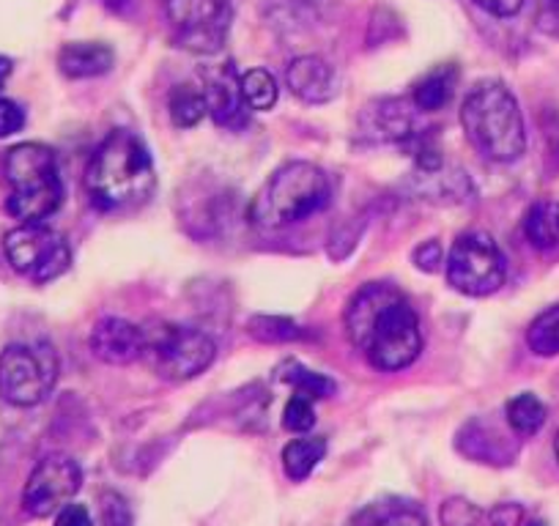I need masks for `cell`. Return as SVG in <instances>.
I'll use <instances>...</instances> for the list:
<instances>
[{
    "label": "cell",
    "mask_w": 559,
    "mask_h": 526,
    "mask_svg": "<svg viewBox=\"0 0 559 526\" xmlns=\"http://www.w3.org/2000/svg\"><path fill=\"white\" fill-rule=\"evenodd\" d=\"M546 404L537 395H532V392H521V395L510 398L508 406H504V420H508L510 431L521 439L535 437L546 426Z\"/></svg>",
    "instance_id": "obj_20"
},
{
    "label": "cell",
    "mask_w": 559,
    "mask_h": 526,
    "mask_svg": "<svg viewBox=\"0 0 559 526\" xmlns=\"http://www.w3.org/2000/svg\"><path fill=\"white\" fill-rule=\"evenodd\" d=\"M9 195L7 212L17 223H45L61 208L63 181L58 157L45 143H20L3 159Z\"/></svg>",
    "instance_id": "obj_5"
},
{
    "label": "cell",
    "mask_w": 559,
    "mask_h": 526,
    "mask_svg": "<svg viewBox=\"0 0 559 526\" xmlns=\"http://www.w3.org/2000/svg\"><path fill=\"white\" fill-rule=\"evenodd\" d=\"M280 379L286 381V384H292L294 390L302 392V395H308V398H313V401H326L337 392L335 381H332L330 375L316 373V370L302 368V364H297V362L283 364V368H280Z\"/></svg>",
    "instance_id": "obj_22"
},
{
    "label": "cell",
    "mask_w": 559,
    "mask_h": 526,
    "mask_svg": "<svg viewBox=\"0 0 559 526\" xmlns=\"http://www.w3.org/2000/svg\"><path fill=\"white\" fill-rule=\"evenodd\" d=\"M3 252L9 266L36 286L58 280L72 266V250L67 239L45 223H20L17 228L9 230L3 236Z\"/></svg>",
    "instance_id": "obj_9"
},
{
    "label": "cell",
    "mask_w": 559,
    "mask_h": 526,
    "mask_svg": "<svg viewBox=\"0 0 559 526\" xmlns=\"http://www.w3.org/2000/svg\"><path fill=\"white\" fill-rule=\"evenodd\" d=\"M526 346L537 357H557L559 354V304L543 310L526 330Z\"/></svg>",
    "instance_id": "obj_24"
},
{
    "label": "cell",
    "mask_w": 559,
    "mask_h": 526,
    "mask_svg": "<svg viewBox=\"0 0 559 526\" xmlns=\"http://www.w3.org/2000/svg\"><path fill=\"white\" fill-rule=\"evenodd\" d=\"M477 7L483 9V12H488L491 17H513V14L521 12V7H524V0H475Z\"/></svg>",
    "instance_id": "obj_34"
},
{
    "label": "cell",
    "mask_w": 559,
    "mask_h": 526,
    "mask_svg": "<svg viewBox=\"0 0 559 526\" xmlns=\"http://www.w3.org/2000/svg\"><path fill=\"white\" fill-rule=\"evenodd\" d=\"M459 450L464 455H469V458L493 466L510 464V458H513V450H508V442H504L502 433H493L491 428H486L477 420H472L459 433Z\"/></svg>",
    "instance_id": "obj_17"
},
{
    "label": "cell",
    "mask_w": 559,
    "mask_h": 526,
    "mask_svg": "<svg viewBox=\"0 0 559 526\" xmlns=\"http://www.w3.org/2000/svg\"><path fill=\"white\" fill-rule=\"evenodd\" d=\"M448 283L464 297H491L508 280V261L486 230H464L444 261Z\"/></svg>",
    "instance_id": "obj_8"
},
{
    "label": "cell",
    "mask_w": 559,
    "mask_h": 526,
    "mask_svg": "<svg viewBox=\"0 0 559 526\" xmlns=\"http://www.w3.org/2000/svg\"><path fill=\"white\" fill-rule=\"evenodd\" d=\"M326 455V439L324 437H302L294 439L283 447V469H286L288 480L305 482L313 469L319 466V461H324Z\"/></svg>",
    "instance_id": "obj_18"
},
{
    "label": "cell",
    "mask_w": 559,
    "mask_h": 526,
    "mask_svg": "<svg viewBox=\"0 0 559 526\" xmlns=\"http://www.w3.org/2000/svg\"><path fill=\"white\" fill-rule=\"evenodd\" d=\"M332 187L324 170L313 163H286L274 170L250 203V219L258 228H286L324 212Z\"/></svg>",
    "instance_id": "obj_4"
},
{
    "label": "cell",
    "mask_w": 559,
    "mask_h": 526,
    "mask_svg": "<svg viewBox=\"0 0 559 526\" xmlns=\"http://www.w3.org/2000/svg\"><path fill=\"white\" fill-rule=\"evenodd\" d=\"M376 526H428V521L419 510H395V513L376 521Z\"/></svg>",
    "instance_id": "obj_35"
},
{
    "label": "cell",
    "mask_w": 559,
    "mask_h": 526,
    "mask_svg": "<svg viewBox=\"0 0 559 526\" xmlns=\"http://www.w3.org/2000/svg\"><path fill=\"white\" fill-rule=\"evenodd\" d=\"M157 170L152 152L129 129H112L91 157L85 192L99 212H132L152 201Z\"/></svg>",
    "instance_id": "obj_2"
},
{
    "label": "cell",
    "mask_w": 559,
    "mask_h": 526,
    "mask_svg": "<svg viewBox=\"0 0 559 526\" xmlns=\"http://www.w3.org/2000/svg\"><path fill=\"white\" fill-rule=\"evenodd\" d=\"M554 453H557V461H559V433H557V439H554Z\"/></svg>",
    "instance_id": "obj_38"
},
{
    "label": "cell",
    "mask_w": 559,
    "mask_h": 526,
    "mask_svg": "<svg viewBox=\"0 0 559 526\" xmlns=\"http://www.w3.org/2000/svg\"><path fill=\"white\" fill-rule=\"evenodd\" d=\"M286 85L297 99L308 105H326L341 91L335 67L321 56H299L288 63Z\"/></svg>",
    "instance_id": "obj_14"
},
{
    "label": "cell",
    "mask_w": 559,
    "mask_h": 526,
    "mask_svg": "<svg viewBox=\"0 0 559 526\" xmlns=\"http://www.w3.org/2000/svg\"><path fill=\"white\" fill-rule=\"evenodd\" d=\"M88 346L99 362L118 364V368L132 364L143 359V326L107 315V319L96 321V326L91 330Z\"/></svg>",
    "instance_id": "obj_13"
},
{
    "label": "cell",
    "mask_w": 559,
    "mask_h": 526,
    "mask_svg": "<svg viewBox=\"0 0 559 526\" xmlns=\"http://www.w3.org/2000/svg\"><path fill=\"white\" fill-rule=\"evenodd\" d=\"M163 12L176 45L195 56L217 52L234 23L230 0H163Z\"/></svg>",
    "instance_id": "obj_10"
},
{
    "label": "cell",
    "mask_w": 559,
    "mask_h": 526,
    "mask_svg": "<svg viewBox=\"0 0 559 526\" xmlns=\"http://www.w3.org/2000/svg\"><path fill=\"white\" fill-rule=\"evenodd\" d=\"M241 96H245L247 107L258 112H266L277 105V80L272 77V72L266 69H250L239 77Z\"/></svg>",
    "instance_id": "obj_23"
},
{
    "label": "cell",
    "mask_w": 559,
    "mask_h": 526,
    "mask_svg": "<svg viewBox=\"0 0 559 526\" xmlns=\"http://www.w3.org/2000/svg\"><path fill=\"white\" fill-rule=\"evenodd\" d=\"M346 335L381 373H397L417 362L423 324L412 299L392 283H368L348 302Z\"/></svg>",
    "instance_id": "obj_1"
},
{
    "label": "cell",
    "mask_w": 559,
    "mask_h": 526,
    "mask_svg": "<svg viewBox=\"0 0 559 526\" xmlns=\"http://www.w3.org/2000/svg\"><path fill=\"white\" fill-rule=\"evenodd\" d=\"M61 362L50 343H14L0 351V398L31 409L56 390Z\"/></svg>",
    "instance_id": "obj_7"
},
{
    "label": "cell",
    "mask_w": 559,
    "mask_h": 526,
    "mask_svg": "<svg viewBox=\"0 0 559 526\" xmlns=\"http://www.w3.org/2000/svg\"><path fill=\"white\" fill-rule=\"evenodd\" d=\"M313 404H316L313 398H308V395H302V392L294 390V395L288 398L286 409H283V428L292 433H299V437H305V433L316 426V406Z\"/></svg>",
    "instance_id": "obj_27"
},
{
    "label": "cell",
    "mask_w": 559,
    "mask_h": 526,
    "mask_svg": "<svg viewBox=\"0 0 559 526\" xmlns=\"http://www.w3.org/2000/svg\"><path fill=\"white\" fill-rule=\"evenodd\" d=\"M414 263H417L419 272H428V275L439 272V266H442V263H444L442 244H439L437 239L423 241V244H419L417 250H414Z\"/></svg>",
    "instance_id": "obj_30"
},
{
    "label": "cell",
    "mask_w": 559,
    "mask_h": 526,
    "mask_svg": "<svg viewBox=\"0 0 559 526\" xmlns=\"http://www.w3.org/2000/svg\"><path fill=\"white\" fill-rule=\"evenodd\" d=\"M439 521L442 526H491V515L488 510L477 507L475 502L464 497H450L439 507Z\"/></svg>",
    "instance_id": "obj_26"
},
{
    "label": "cell",
    "mask_w": 559,
    "mask_h": 526,
    "mask_svg": "<svg viewBox=\"0 0 559 526\" xmlns=\"http://www.w3.org/2000/svg\"><path fill=\"white\" fill-rule=\"evenodd\" d=\"M217 343L209 332L174 321H152L143 326V359L165 381L198 379L212 368Z\"/></svg>",
    "instance_id": "obj_6"
},
{
    "label": "cell",
    "mask_w": 559,
    "mask_h": 526,
    "mask_svg": "<svg viewBox=\"0 0 559 526\" xmlns=\"http://www.w3.org/2000/svg\"><path fill=\"white\" fill-rule=\"evenodd\" d=\"M203 96H206V112L212 121L223 129H241L250 121V107L241 96L239 77L230 63L217 67L214 72L203 74Z\"/></svg>",
    "instance_id": "obj_12"
},
{
    "label": "cell",
    "mask_w": 559,
    "mask_h": 526,
    "mask_svg": "<svg viewBox=\"0 0 559 526\" xmlns=\"http://www.w3.org/2000/svg\"><path fill=\"white\" fill-rule=\"evenodd\" d=\"M459 67L455 63H442V67L431 69L423 80H417L412 91V105L419 112H437L453 99V91L459 85Z\"/></svg>",
    "instance_id": "obj_16"
},
{
    "label": "cell",
    "mask_w": 559,
    "mask_h": 526,
    "mask_svg": "<svg viewBox=\"0 0 559 526\" xmlns=\"http://www.w3.org/2000/svg\"><path fill=\"white\" fill-rule=\"evenodd\" d=\"M524 236L537 250H554V247H559V203H532L524 217Z\"/></svg>",
    "instance_id": "obj_19"
},
{
    "label": "cell",
    "mask_w": 559,
    "mask_h": 526,
    "mask_svg": "<svg viewBox=\"0 0 559 526\" xmlns=\"http://www.w3.org/2000/svg\"><path fill=\"white\" fill-rule=\"evenodd\" d=\"M524 526H548L546 521H530V524H524Z\"/></svg>",
    "instance_id": "obj_37"
},
{
    "label": "cell",
    "mask_w": 559,
    "mask_h": 526,
    "mask_svg": "<svg viewBox=\"0 0 559 526\" xmlns=\"http://www.w3.org/2000/svg\"><path fill=\"white\" fill-rule=\"evenodd\" d=\"M102 524L105 526H134L132 510L127 499L116 491L102 493Z\"/></svg>",
    "instance_id": "obj_28"
},
{
    "label": "cell",
    "mask_w": 559,
    "mask_h": 526,
    "mask_svg": "<svg viewBox=\"0 0 559 526\" xmlns=\"http://www.w3.org/2000/svg\"><path fill=\"white\" fill-rule=\"evenodd\" d=\"M25 127V110L14 99H3L0 96V141L3 138L17 135L20 129Z\"/></svg>",
    "instance_id": "obj_29"
},
{
    "label": "cell",
    "mask_w": 559,
    "mask_h": 526,
    "mask_svg": "<svg viewBox=\"0 0 559 526\" xmlns=\"http://www.w3.org/2000/svg\"><path fill=\"white\" fill-rule=\"evenodd\" d=\"M488 515H491V526H521V521H524V510H521V504H497L493 510H488Z\"/></svg>",
    "instance_id": "obj_33"
},
{
    "label": "cell",
    "mask_w": 559,
    "mask_h": 526,
    "mask_svg": "<svg viewBox=\"0 0 559 526\" xmlns=\"http://www.w3.org/2000/svg\"><path fill=\"white\" fill-rule=\"evenodd\" d=\"M116 63V52L102 41H69L58 52V69L69 80H88L107 74Z\"/></svg>",
    "instance_id": "obj_15"
},
{
    "label": "cell",
    "mask_w": 559,
    "mask_h": 526,
    "mask_svg": "<svg viewBox=\"0 0 559 526\" xmlns=\"http://www.w3.org/2000/svg\"><path fill=\"white\" fill-rule=\"evenodd\" d=\"M52 526H94V518H91L88 507L85 504H72L61 507L56 513V524Z\"/></svg>",
    "instance_id": "obj_32"
},
{
    "label": "cell",
    "mask_w": 559,
    "mask_h": 526,
    "mask_svg": "<svg viewBox=\"0 0 559 526\" xmlns=\"http://www.w3.org/2000/svg\"><path fill=\"white\" fill-rule=\"evenodd\" d=\"M83 486V469L69 455H47L31 471L23 491L25 513L34 518H50L67 507Z\"/></svg>",
    "instance_id": "obj_11"
},
{
    "label": "cell",
    "mask_w": 559,
    "mask_h": 526,
    "mask_svg": "<svg viewBox=\"0 0 559 526\" xmlns=\"http://www.w3.org/2000/svg\"><path fill=\"white\" fill-rule=\"evenodd\" d=\"M168 116L174 121V127L179 129H192L203 121L206 112V96L203 88L192 83H179L168 96Z\"/></svg>",
    "instance_id": "obj_21"
},
{
    "label": "cell",
    "mask_w": 559,
    "mask_h": 526,
    "mask_svg": "<svg viewBox=\"0 0 559 526\" xmlns=\"http://www.w3.org/2000/svg\"><path fill=\"white\" fill-rule=\"evenodd\" d=\"M12 69H14L12 58L0 56V91H3V85H7V80L12 77Z\"/></svg>",
    "instance_id": "obj_36"
},
{
    "label": "cell",
    "mask_w": 559,
    "mask_h": 526,
    "mask_svg": "<svg viewBox=\"0 0 559 526\" xmlns=\"http://www.w3.org/2000/svg\"><path fill=\"white\" fill-rule=\"evenodd\" d=\"M537 28L559 39V0H537Z\"/></svg>",
    "instance_id": "obj_31"
},
{
    "label": "cell",
    "mask_w": 559,
    "mask_h": 526,
    "mask_svg": "<svg viewBox=\"0 0 559 526\" xmlns=\"http://www.w3.org/2000/svg\"><path fill=\"white\" fill-rule=\"evenodd\" d=\"M466 141L491 163H515L526 152V129L519 99L499 80H483L461 105Z\"/></svg>",
    "instance_id": "obj_3"
},
{
    "label": "cell",
    "mask_w": 559,
    "mask_h": 526,
    "mask_svg": "<svg viewBox=\"0 0 559 526\" xmlns=\"http://www.w3.org/2000/svg\"><path fill=\"white\" fill-rule=\"evenodd\" d=\"M247 330L261 343H294L305 337L302 326L286 315H252Z\"/></svg>",
    "instance_id": "obj_25"
}]
</instances>
